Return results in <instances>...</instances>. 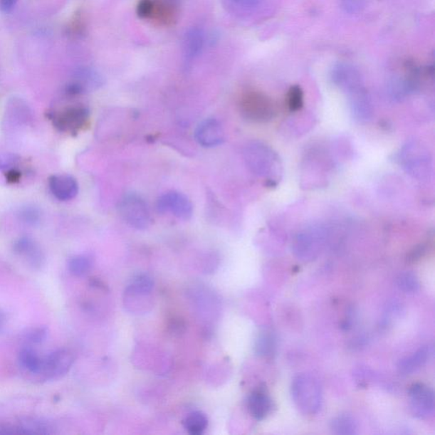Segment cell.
I'll list each match as a JSON object with an SVG mask.
<instances>
[{
  "instance_id": "obj_5",
  "label": "cell",
  "mask_w": 435,
  "mask_h": 435,
  "mask_svg": "<svg viewBox=\"0 0 435 435\" xmlns=\"http://www.w3.org/2000/svg\"><path fill=\"white\" fill-rule=\"evenodd\" d=\"M177 0H140L138 14L162 24H169L177 16Z\"/></svg>"
},
{
  "instance_id": "obj_4",
  "label": "cell",
  "mask_w": 435,
  "mask_h": 435,
  "mask_svg": "<svg viewBox=\"0 0 435 435\" xmlns=\"http://www.w3.org/2000/svg\"><path fill=\"white\" fill-rule=\"evenodd\" d=\"M240 111L246 120L258 122L271 120L276 113L271 100L256 91L248 92L241 98Z\"/></svg>"
},
{
  "instance_id": "obj_1",
  "label": "cell",
  "mask_w": 435,
  "mask_h": 435,
  "mask_svg": "<svg viewBox=\"0 0 435 435\" xmlns=\"http://www.w3.org/2000/svg\"><path fill=\"white\" fill-rule=\"evenodd\" d=\"M291 392L298 409L305 415H315L322 407V389L313 376L297 375L292 382Z\"/></svg>"
},
{
  "instance_id": "obj_21",
  "label": "cell",
  "mask_w": 435,
  "mask_h": 435,
  "mask_svg": "<svg viewBox=\"0 0 435 435\" xmlns=\"http://www.w3.org/2000/svg\"><path fill=\"white\" fill-rule=\"evenodd\" d=\"M20 221L30 226H37L41 224L42 213L41 209L32 204L21 206L19 211Z\"/></svg>"
},
{
  "instance_id": "obj_16",
  "label": "cell",
  "mask_w": 435,
  "mask_h": 435,
  "mask_svg": "<svg viewBox=\"0 0 435 435\" xmlns=\"http://www.w3.org/2000/svg\"><path fill=\"white\" fill-rule=\"evenodd\" d=\"M20 434L47 435L56 433V427L50 421L38 419H26L17 424Z\"/></svg>"
},
{
  "instance_id": "obj_28",
  "label": "cell",
  "mask_w": 435,
  "mask_h": 435,
  "mask_svg": "<svg viewBox=\"0 0 435 435\" xmlns=\"http://www.w3.org/2000/svg\"><path fill=\"white\" fill-rule=\"evenodd\" d=\"M227 2L232 8L247 11L258 6L261 0H227Z\"/></svg>"
},
{
  "instance_id": "obj_12",
  "label": "cell",
  "mask_w": 435,
  "mask_h": 435,
  "mask_svg": "<svg viewBox=\"0 0 435 435\" xmlns=\"http://www.w3.org/2000/svg\"><path fill=\"white\" fill-rule=\"evenodd\" d=\"M272 407V399L263 387L253 390L248 398V409L256 420L265 419L271 412Z\"/></svg>"
},
{
  "instance_id": "obj_22",
  "label": "cell",
  "mask_w": 435,
  "mask_h": 435,
  "mask_svg": "<svg viewBox=\"0 0 435 435\" xmlns=\"http://www.w3.org/2000/svg\"><path fill=\"white\" fill-rule=\"evenodd\" d=\"M398 288L406 293H414L420 288L419 278L411 271L403 272L397 279Z\"/></svg>"
},
{
  "instance_id": "obj_29",
  "label": "cell",
  "mask_w": 435,
  "mask_h": 435,
  "mask_svg": "<svg viewBox=\"0 0 435 435\" xmlns=\"http://www.w3.org/2000/svg\"><path fill=\"white\" fill-rule=\"evenodd\" d=\"M342 7L346 11L355 13L364 6V0H342Z\"/></svg>"
},
{
  "instance_id": "obj_17",
  "label": "cell",
  "mask_w": 435,
  "mask_h": 435,
  "mask_svg": "<svg viewBox=\"0 0 435 435\" xmlns=\"http://www.w3.org/2000/svg\"><path fill=\"white\" fill-rule=\"evenodd\" d=\"M208 419L201 412H195L189 414L184 420V428L192 435H201L208 427Z\"/></svg>"
},
{
  "instance_id": "obj_8",
  "label": "cell",
  "mask_w": 435,
  "mask_h": 435,
  "mask_svg": "<svg viewBox=\"0 0 435 435\" xmlns=\"http://www.w3.org/2000/svg\"><path fill=\"white\" fill-rule=\"evenodd\" d=\"M89 117V109L82 105H74L57 112L54 117V125L60 131L76 133L86 125Z\"/></svg>"
},
{
  "instance_id": "obj_15",
  "label": "cell",
  "mask_w": 435,
  "mask_h": 435,
  "mask_svg": "<svg viewBox=\"0 0 435 435\" xmlns=\"http://www.w3.org/2000/svg\"><path fill=\"white\" fill-rule=\"evenodd\" d=\"M333 79L338 85L349 90H357L360 85V74L348 65H338L334 69Z\"/></svg>"
},
{
  "instance_id": "obj_27",
  "label": "cell",
  "mask_w": 435,
  "mask_h": 435,
  "mask_svg": "<svg viewBox=\"0 0 435 435\" xmlns=\"http://www.w3.org/2000/svg\"><path fill=\"white\" fill-rule=\"evenodd\" d=\"M21 157L14 153H4L0 155V170L4 173L14 169H19Z\"/></svg>"
},
{
  "instance_id": "obj_20",
  "label": "cell",
  "mask_w": 435,
  "mask_h": 435,
  "mask_svg": "<svg viewBox=\"0 0 435 435\" xmlns=\"http://www.w3.org/2000/svg\"><path fill=\"white\" fill-rule=\"evenodd\" d=\"M68 267L70 273L80 278L89 273L92 267V261L88 256H77L69 259Z\"/></svg>"
},
{
  "instance_id": "obj_26",
  "label": "cell",
  "mask_w": 435,
  "mask_h": 435,
  "mask_svg": "<svg viewBox=\"0 0 435 435\" xmlns=\"http://www.w3.org/2000/svg\"><path fill=\"white\" fill-rule=\"evenodd\" d=\"M288 102L289 109L293 112L298 111L304 105V93L300 86L295 85L291 88L288 92Z\"/></svg>"
},
{
  "instance_id": "obj_6",
  "label": "cell",
  "mask_w": 435,
  "mask_h": 435,
  "mask_svg": "<svg viewBox=\"0 0 435 435\" xmlns=\"http://www.w3.org/2000/svg\"><path fill=\"white\" fill-rule=\"evenodd\" d=\"M157 209L162 214L171 213L182 221H188L193 214V206L190 199L183 193L174 191L166 192L158 199Z\"/></svg>"
},
{
  "instance_id": "obj_24",
  "label": "cell",
  "mask_w": 435,
  "mask_h": 435,
  "mask_svg": "<svg viewBox=\"0 0 435 435\" xmlns=\"http://www.w3.org/2000/svg\"><path fill=\"white\" fill-rule=\"evenodd\" d=\"M203 46V36L199 31L193 30L187 34L186 41L187 55L190 58L196 56L200 52Z\"/></svg>"
},
{
  "instance_id": "obj_13",
  "label": "cell",
  "mask_w": 435,
  "mask_h": 435,
  "mask_svg": "<svg viewBox=\"0 0 435 435\" xmlns=\"http://www.w3.org/2000/svg\"><path fill=\"white\" fill-rule=\"evenodd\" d=\"M43 357L36 352L33 347L24 346L19 355V362L21 370L28 376V379L37 380L41 372Z\"/></svg>"
},
{
  "instance_id": "obj_7",
  "label": "cell",
  "mask_w": 435,
  "mask_h": 435,
  "mask_svg": "<svg viewBox=\"0 0 435 435\" xmlns=\"http://www.w3.org/2000/svg\"><path fill=\"white\" fill-rule=\"evenodd\" d=\"M410 406L412 414L419 419H428L434 412V393L424 384H412L409 389Z\"/></svg>"
},
{
  "instance_id": "obj_18",
  "label": "cell",
  "mask_w": 435,
  "mask_h": 435,
  "mask_svg": "<svg viewBox=\"0 0 435 435\" xmlns=\"http://www.w3.org/2000/svg\"><path fill=\"white\" fill-rule=\"evenodd\" d=\"M154 287V282L150 276L147 274H139L134 276L131 280L127 291L135 294V295H146L151 293Z\"/></svg>"
},
{
  "instance_id": "obj_10",
  "label": "cell",
  "mask_w": 435,
  "mask_h": 435,
  "mask_svg": "<svg viewBox=\"0 0 435 435\" xmlns=\"http://www.w3.org/2000/svg\"><path fill=\"white\" fill-rule=\"evenodd\" d=\"M195 138L201 146L215 147L221 145L225 140V132H224L221 122L217 120L206 118L197 126Z\"/></svg>"
},
{
  "instance_id": "obj_9",
  "label": "cell",
  "mask_w": 435,
  "mask_h": 435,
  "mask_svg": "<svg viewBox=\"0 0 435 435\" xmlns=\"http://www.w3.org/2000/svg\"><path fill=\"white\" fill-rule=\"evenodd\" d=\"M13 250L17 256L33 270H41L45 266L46 259L41 246L30 236H21L17 239Z\"/></svg>"
},
{
  "instance_id": "obj_14",
  "label": "cell",
  "mask_w": 435,
  "mask_h": 435,
  "mask_svg": "<svg viewBox=\"0 0 435 435\" xmlns=\"http://www.w3.org/2000/svg\"><path fill=\"white\" fill-rule=\"evenodd\" d=\"M431 355L429 346H423L416 352L399 360L398 371L402 375H411L423 367Z\"/></svg>"
},
{
  "instance_id": "obj_23",
  "label": "cell",
  "mask_w": 435,
  "mask_h": 435,
  "mask_svg": "<svg viewBox=\"0 0 435 435\" xmlns=\"http://www.w3.org/2000/svg\"><path fill=\"white\" fill-rule=\"evenodd\" d=\"M48 328L45 327H38L31 328L23 334V341L25 346L33 347V345H41L46 340L48 337Z\"/></svg>"
},
{
  "instance_id": "obj_3",
  "label": "cell",
  "mask_w": 435,
  "mask_h": 435,
  "mask_svg": "<svg viewBox=\"0 0 435 435\" xmlns=\"http://www.w3.org/2000/svg\"><path fill=\"white\" fill-rule=\"evenodd\" d=\"M74 363V355L67 349L53 351L43 357L41 372L37 381L58 380L67 375Z\"/></svg>"
},
{
  "instance_id": "obj_19",
  "label": "cell",
  "mask_w": 435,
  "mask_h": 435,
  "mask_svg": "<svg viewBox=\"0 0 435 435\" xmlns=\"http://www.w3.org/2000/svg\"><path fill=\"white\" fill-rule=\"evenodd\" d=\"M331 429L336 434H355L357 433V424L352 416L340 415L332 421Z\"/></svg>"
},
{
  "instance_id": "obj_31",
  "label": "cell",
  "mask_w": 435,
  "mask_h": 435,
  "mask_svg": "<svg viewBox=\"0 0 435 435\" xmlns=\"http://www.w3.org/2000/svg\"><path fill=\"white\" fill-rule=\"evenodd\" d=\"M16 1V0H0V6L3 11H9Z\"/></svg>"
},
{
  "instance_id": "obj_25",
  "label": "cell",
  "mask_w": 435,
  "mask_h": 435,
  "mask_svg": "<svg viewBox=\"0 0 435 435\" xmlns=\"http://www.w3.org/2000/svg\"><path fill=\"white\" fill-rule=\"evenodd\" d=\"M275 340L270 333H263L257 340L256 350L258 355H269L273 353Z\"/></svg>"
},
{
  "instance_id": "obj_32",
  "label": "cell",
  "mask_w": 435,
  "mask_h": 435,
  "mask_svg": "<svg viewBox=\"0 0 435 435\" xmlns=\"http://www.w3.org/2000/svg\"><path fill=\"white\" fill-rule=\"evenodd\" d=\"M6 315L3 310L0 309V332H1L4 327H6Z\"/></svg>"
},
{
  "instance_id": "obj_11",
  "label": "cell",
  "mask_w": 435,
  "mask_h": 435,
  "mask_svg": "<svg viewBox=\"0 0 435 435\" xmlns=\"http://www.w3.org/2000/svg\"><path fill=\"white\" fill-rule=\"evenodd\" d=\"M52 194L60 201H70L78 193V184L75 178L69 174L53 175L49 179Z\"/></svg>"
},
{
  "instance_id": "obj_30",
  "label": "cell",
  "mask_w": 435,
  "mask_h": 435,
  "mask_svg": "<svg viewBox=\"0 0 435 435\" xmlns=\"http://www.w3.org/2000/svg\"><path fill=\"white\" fill-rule=\"evenodd\" d=\"M4 174H6L8 182L11 183L19 182L21 177V171L19 169L9 170Z\"/></svg>"
},
{
  "instance_id": "obj_2",
  "label": "cell",
  "mask_w": 435,
  "mask_h": 435,
  "mask_svg": "<svg viewBox=\"0 0 435 435\" xmlns=\"http://www.w3.org/2000/svg\"><path fill=\"white\" fill-rule=\"evenodd\" d=\"M118 209L122 219L135 229L146 230L150 226V210L146 201L136 193H127L120 201Z\"/></svg>"
}]
</instances>
